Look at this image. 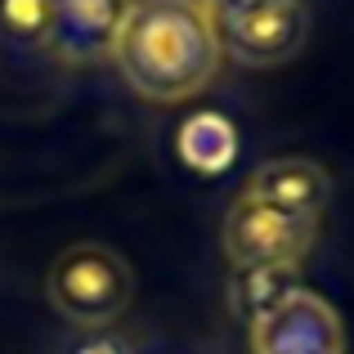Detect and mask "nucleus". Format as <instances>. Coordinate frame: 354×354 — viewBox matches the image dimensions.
I'll return each mask as SVG.
<instances>
[{"instance_id": "obj_1", "label": "nucleus", "mask_w": 354, "mask_h": 354, "mask_svg": "<svg viewBox=\"0 0 354 354\" xmlns=\"http://www.w3.org/2000/svg\"><path fill=\"white\" fill-rule=\"evenodd\" d=\"M113 59L126 86L148 104L198 99L220 72V32L202 0H135Z\"/></svg>"}, {"instance_id": "obj_2", "label": "nucleus", "mask_w": 354, "mask_h": 354, "mask_svg": "<svg viewBox=\"0 0 354 354\" xmlns=\"http://www.w3.org/2000/svg\"><path fill=\"white\" fill-rule=\"evenodd\" d=\"M45 296L72 332L113 328L135 301V269L104 242H72L68 251L54 256Z\"/></svg>"}, {"instance_id": "obj_3", "label": "nucleus", "mask_w": 354, "mask_h": 354, "mask_svg": "<svg viewBox=\"0 0 354 354\" xmlns=\"http://www.w3.org/2000/svg\"><path fill=\"white\" fill-rule=\"evenodd\" d=\"M319 242V216H296L265 202L238 198L225 220V251L234 269H265V265H296Z\"/></svg>"}, {"instance_id": "obj_4", "label": "nucleus", "mask_w": 354, "mask_h": 354, "mask_svg": "<svg viewBox=\"0 0 354 354\" xmlns=\"http://www.w3.org/2000/svg\"><path fill=\"white\" fill-rule=\"evenodd\" d=\"M220 50L242 68H278L296 59L310 41V5L305 0H251L247 9L216 18Z\"/></svg>"}, {"instance_id": "obj_5", "label": "nucleus", "mask_w": 354, "mask_h": 354, "mask_svg": "<svg viewBox=\"0 0 354 354\" xmlns=\"http://www.w3.org/2000/svg\"><path fill=\"white\" fill-rule=\"evenodd\" d=\"M247 332L251 354H346V323L310 287H296Z\"/></svg>"}, {"instance_id": "obj_6", "label": "nucleus", "mask_w": 354, "mask_h": 354, "mask_svg": "<svg viewBox=\"0 0 354 354\" xmlns=\"http://www.w3.org/2000/svg\"><path fill=\"white\" fill-rule=\"evenodd\" d=\"M130 5L135 0H45V50L72 68L113 59Z\"/></svg>"}, {"instance_id": "obj_7", "label": "nucleus", "mask_w": 354, "mask_h": 354, "mask_svg": "<svg viewBox=\"0 0 354 354\" xmlns=\"http://www.w3.org/2000/svg\"><path fill=\"white\" fill-rule=\"evenodd\" d=\"M238 198L323 220V207H328V198H332V180L310 157H278V162H265L260 171H251L247 189H242Z\"/></svg>"}, {"instance_id": "obj_8", "label": "nucleus", "mask_w": 354, "mask_h": 354, "mask_svg": "<svg viewBox=\"0 0 354 354\" xmlns=\"http://www.w3.org/2000/svg\"><path fill=\"white\" fill-rule=\"evenodd\" d=\"M301 287V269L296 265H265V269H234V283H229V301H234V314L242 323H256L274 310L278 301Z\"/></svg>"}, {"instance_id": "obj_9", "label": "nucleus", "mask_w": 354, "mask_h": 354, "mask_svg": "<svg viewBox=\"0 0 354 354\" xmlns=\"http://www.w3.org/2000/svg\"><path fill=\"white\" fill-rule=\"evenodd\" d=\"M0 32L45 45V0H0Z\"/></svg>"}, {"instance_id": "obj_10", "label": "nucleus", "mask_w": 354, "mask_h": 354, "mask_svg": "<svg viewBox=\"0 0 354 354\" xmlns=\"http://www.w3.org/2000/svg\"><path fill=\"white\" fill-rule=\"evenodd\" d=\"M59 354H135V346L117 328H86V332H72Z\"/></svg>"}]
</instances>
